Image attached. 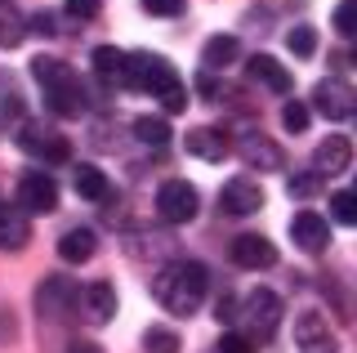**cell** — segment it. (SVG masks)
Instances as JSON below:
<instances>
[{
	"label": "cell",
	"mask_w": 357,
	"mask_h": 353,
	"mask_svg": "<svg viewBox=\"0 0 357 353\" xmlns=\"http://www.w3.org/2000/svg\"><path fill=\"white\" fill-rule=\"evenodd\" d=\"M206 291H210V273H206V264H197V260H174L152 278L156 304L174 317L197 313L201 300H206Z\"/></svg>",
	"instance_id": "6da1fadb"
},
{
	"label": "cell",
	"mask_w": 357,
	"mask_h": 353,
	"mask_svg": "<svg viewBox=\"0 0 357 353\" xmlns=\"http://www.w3.org/2000/svg\"><path fill=\"white\" fill-rule=\"evenodd\" d=\"M31 76L40 81L45 103H50L54 117H81L85 112V85L63 59H40L36 54V59H31Z\"/></svg>",
	"instance_id": "7a4b0ae2"
},
{
	"label": "cell",
	"mask_w": 357,
	"mask_h": 353,
	"mask_svg": "<svg viewBox=\"0 0 357 353\" xmlns=\"http://www.w3.org/2000/svg\"><path fill=\"white\" fill-rule=\"evenodd\" d=\"M232 317H241L237 336H245L250 345H268L277 336V326H282V295L268 291V286H255L241 300V313H232Z\"/></svg>",
	"instance_id": "3957f363"
},
{
	"label": "cell",
	"mask_w": 357,
	"mask_h": 353,
	"mask_svg": "<svg viewBox=\"0 0 357 353\" xmlns=\"http://www.w3.org/2000/svg\"><path fill=\"white\" fill-rule=\"evenodd\" d=\"M178 81V72L161 54H130V76H126V90H148V94H161Z\"/></svg>",
	"instance_id": "277c9868"
},
{
	"label": "cell",
	"mask_w": 357,
	"mask_h": 353,
	"mask_svg": "<svg viewBox=\"0 0 357 353\" xmlns=\"http://www.w3.org/2000/svg\"><path fill=\"white\" fill-rule=\"evenodd\" d=\"M197 206H201V197H197L192 183H183V179H165L161 188H156V215H161L165 224H192Z\"/></svg>",
	"instance_id": "5b68a950"
},
{
	"label": "cell",
	"mask_w": 357,
	"mask_h": 353,
	"mask_svg": "<svg viewBox=\"0 0 357 353\" xmlns=\"http://www.w3.org/2000/svg\"><path fill=\"white\" fill-rule=\"evenodd\" d=\"M18 211L22 215H50V211H59V183H54L50 174H40V170L22 174V183H18Z\"/></svg>",
	"instance_id": "8992f818"
},
{
	"label": "cell",
	"mask_w": 357,
	"mask_h": 353,
	"mask_svg": "<svg viewBox=\"0 0 357 353\" xmlns=\"http://www.w3.org/2000/svg\"><path fill=\"white\" fill-rule=\"evenodd\" d=\"M312 103L326 121H349L357 112V98H353V85L344 76H326V81L312 90Z\"/></svg>",
	"instance_id": "52a82bcc"
},
{
	"label": "cell",
	"mask_w": 357,
	"mask_h": 353,
	"mask_svg": "<svg viewBox=\"0 0 357 353\" xmlns=\"http://www.w3.org/2000/svg\"><path fill=\"white\" fill-rule=\"evenodd\" d=\"M237 157L245 165H255V170H286V152L277 148L268 135H259V130H245V135H237Z\"/></svg>",
	"instance_id": "ba28073f"
},
{
	"label": "cell",
	"mask_w": 357,
	"mask_h": 353,
	"mask_svg": "<svg viewBox=\"0 0 357 353\" xmlns=\"http://www.w3.org/2000/svg\"><path fill=\"white\" fill-rule=\"evenodd\" d=\"M228 255H232V264H237V269L259 273V269H273V264H277V246H273L268 237H259V233H241V237H232Z\"/></svg>",
	"instance_id": "9c48e42d"
},
{
	"label": "cell",
	"mask_w": 357,
	"mask_h": 353,
	"mask_svg": "<svg viewBox=\"0 0 357 353\" xmlns=\"http://www.w3.org/2000/svg\"><path fill=\"white\" fill-rule=\"evenodd\" d=\"M295 345L304 353H340V345H335L326 317L317 313V308H304V313L295 317Z\"/></svg>",
	"instance_id": "30bf717a"
},
{
	"label": "cell",
	"mask_w": 357,
	"mask_h": 353,
	"mask_svg": "<svg viewBox=\"0 0 357 353\" xmlns=\"http://www.w3.org/2000/svg\"><path fill=\"white\" fill-rule=\"evenodd\" d=\"M18 148H22V152H31V157H40V161H50V165H63V161H72V143H67L63 135L36 130V126H22V135H18Z\"/></svg>",
	"instance_id": "8fae6325"
},
{
	"label": "cell",
	"mask_w": 357,
	"mask_h": 353,
	"mask_svg": "<svg viewBox=\"0 0 357 353\" xmlns=\"http://www.w3.org/2000/svg\"><path fill=\"white\" fill-rule=\"evenodd\" d=\"M349 165H353V143L344 135H326V143H317V152H312V174L317 179H335Z\"/></svg>",
	"instance_id": "7c38bea8"
},
{
	"label": "cell",
	"mask_w": 357,
	"mask_h": 353,
	"mask_svg": "<svg viewBox=\"0 0 357 353\" xmlns=\"http://www.w3.org/2000/svg\"><path fill=\"white\" fill-rule=\"evenodd\" d=\"M219 206H223L228 215H255V211H264V188H259L255 179H245V174H237V179L223 183Z\"/></svg>",
	"instance_id": "4fadbf2b"
},
{
	"label": "cell",
	"mask_w": 357,
	"mask_h": 353,
	"mask_svg": "<svg viewBox=\"0 0 357 353\" xmlns=\"http://www.w3.org/2000/svg\"><path fill=\"white\" fill-rule=\"evenodd\" d=\"M290 237L299 241V250H308V255H317V250L331 246V224L321 219L317 211H299L290 219Z\"/></svg>",
	"instance_id": "5bb4252c"
},
{
	"label": "cell",
	"mask_w": 357,
	"mask_h": 353,
	"mask_svg": "<svg viewBox=\"0 0 357 353\" xmlns=\"http://www.w3.org/2000/svg\"><path fill=\"white\" fill-rule=\"evenodd\" d=\"M245 72H250V81H259L264 90H273V94H290V85H295L290 72L273 59V54H250V59H245Z\"/></svg>",
	"instance_id": "9a60e30c"
},
{
	"label": "cell",
	"mask_w": 357,
	"mask_h": 353,
	"mask_svg": "<svg viewBox=\"0 0 357 353\" xmlns=\"http://www.w3.org/2000/svg\"><path fill=\"white\" fill-rule=\"evenodd\" d=\"M72 304H76V286L67 282V278H45V282H40V291H36L40 317H63Z\"/></svg>",
	"instance_id": "2e32d148"
},
{
	"label": "cell",
	"mask_w": 357,
	"mask_h": 353,
	"mask_svg": "<svg viewBox=\"0 0 357 353\" xmlns=\"http://www.w3.org/2000/svg\"><path fill=\"white\" fill-rule=\"evenodd\" d=\"M183 148L192 152V157H201V161H223L232 152V143L223 139V130H215V126H197V130L183 135Z\"/></svg>",
	"instance_id": "e0dca14e"
},
{
	"label": "cell",
	"mask_w": 357,
	"mask_h": 353,
	"mask_svg": "<svg viewBox=\"0 0 357 353\" xmlns=\"http://www.w3.org/2000/svg\"><path fill=\"white\" fill-rule=\"evenodd\" d=\"M94 76L98 81H107V85H121L126 90V76H130V54L126 50H116V45H98L94 54Z\"/></svg>",
	"instance_id": "ac0fdd59"
},
{
	"label": "cell",
	"mask_w": 357,
	"mask_h": 353,
	"mask_svg": "<svg viewBox=\"0 0 357 353\" xmlns=\"http://www.w3.org/2000/svg\"><path fill=\"white\" fill-rule=\"evenodd\" d=\"M31 241V219L18 206H0V250H22Z\"/></svg>",
	"instance_id": "d6986e66"
},
{
	"label": "cell",
	"mask_w": 357,
	"mask_h": 353,
	"mask_svg": "<svg viewBox=\"0 0 357 353\" xmlns=\"http://www.w3.org/2000/svg\"><path fill=\"white\" fill-rule=\"evenodd\" d=\"M81 308L89 322H112V313H116V291H112V282H89L81 291Z\"/></svg>",
	"instance_id": "ffe728a7"
},
{
	"label": "cell",
	"mask_w": 357,
	"mask_h": 353,
	"mask_svg": "<svg viewBox=\"0 0 357 353\" xmlns=\"http://www.w3.org/2000/svg\"><path fill=\"white\" fill-rule=\"evenodd\" d=\"M237 59H241V40L237 36H210L206 45H201V68L206 72H223Z\"/></svg>",
	"instance_id": "44dd1931"
},
{
	"label": "cell",
	"mask_w": 357,
	"mask_h": 353,
	"mask_svg": "<svg viewBox=\"0 0 357 353\" xmlns=\"http://www.w3.org/2000/svg\"><path fill=\"white\" fill-rule=\"evenodd\" d=\"M72 183H76V193H81L85 202H107L112 197V183H107V174L98 170V165H76Z\"/></svg>",
	"instance_id": "7402d4cb"
},
{
	"label": "cell",
	"mask_w": 357,
	"mask_h": 353,
	"mask_svg": "<svg viewBox=\"0 0 357 353\" xmlns=\"http://www.w3.org/2000/svg\"><path fill=\"white\" fill-rule=\"evenodd\" d=\"M94 250H98V241H94V233H89V228H72V233L59 237V255H63L67 264H85Z\"/></svg>",
	"instance_id": "603a6c76"
},
{
	"label": "cell",
	"mask_w": 357,
	"mask_h": 353,
	"mask_svg": "<svg viewBox=\"0 0 357 353\" xmlns=\"http://www.w3.org/2000/svg\"><path fill=\"white\" fill-rule=\"evenodd\" d=\"M27 36V18L14 5H0V50H18Z\"/></svg>",
	"instance_id": "cb8c5ba5"
},
{
	"label": "cell",
	"mask_w": 357,
	"mask_h": 353,
	"mask_svg": "<svg viewBox=\"0 0 357 353\" xmlns=\"http://www.w3.org/2000/svg\"><path fill=\"white\" fill-rule=\"evenodd\" d=\"M134 135L143 143H152V148H165L170 143V126H165V117H139L134 121Z\"/></svg>",
	"instance_id": "d4e9b609"
},
{
	"label": "cell",
	"mask_w": 357,
	"mask_h": 353,
	"mask_svg": "<svg viewBox=\"0 0 357 353\" xmlns=\"http://www.w3.org/2000/svg\"><path fill=\"white\" fill-rule=\"evenodd\" d=\"M143 349L148 353H178V336L165 326H148L143 331Z\"/></svg>",
	"instance_id": "484cf974"
},
{
	"label": "cell",
	"mask_w": 357,
	"mask_h": 353,
	"mask_svg": "<svg viewBox=\"0 0 357 353\" xmlns=\"http://www.w3.org/2000/svg\"><path fill=\"white\" fill-rule=\"evenodd\" d=\"M286 45L295 50L299 59H312V54H317V31H312V27H290Z\"/></svg>",
	"instance_id": "4316f807"
},
{
	"label": "cell",
	"mask_w": 357,
	"mask_h": 353,
	"mask_svg": "<svg viewBox=\"0 0 357 353\" xmlns=\"http://www.w3.org/2000/svg\"><path fill=\"white\" fill-rule=\"evenodd\" d=\"M331 211L340 224H357V197L349 188H340V193H331Z\"/></svg>",
	"instance_id": "83f0119b"
},
{
	"label": "cell",
	"mask_w": 357,
	"mask_h": 353,
	"mask_svg": "<svg viewBox=\"0 0 357 353\" xmlns=\"http://www.w3.org/2000/svg\"><path fill=\"white\" fill-rule=\"evenodd\" d=\"M282 126L290 130V135H304L308 130V107L299 103V98H290V103L282 107Z\"/></svg>",
	"instance_id": "f1b7e54d"
},
{
	"label": "cell",
	"mask_w": 357,
	"mask_h": 353,
	"mask_svg": "<svg viewBox=\"0 0 357 353\" xmlns=\"http://www.w3.org/2000/svg\"><path fill=\"white\" fill-rule=\"evenodd\" d=\"M156 98H161V107H165V112H170V117H178V112H183L188 103H192V98H188V85H183V81H174L170 90H161Z\"/></svg>",
	"instance_id": "f546056e"
},
{
	"label": "cell",
	"mask_w": 357,
	"mask_h": 353,
	"mask_svg": "<svg viewBox=\"0 0 357 353\" xmlns=\"http://www.w3.org/2000/svg\"><path fill=\"white\" fill-rule=\"evenodd\" d=\"M331 23H335V31H340V36H353V31H357V14H353V0H344V5L335 9V18H331Z\"/></svg>",
	"instance_id": "4dcf8cb0"
},
{
	"label": "cell",
	"mask_w": 357,
	"mask_h": 353,
	"mask_svg": "<svg viewBox=\"0 0 357 353\" xmlns=\"http://www.w3.org/2000/svg\"><path fill=\"white\" fill-rule=\"evenodd\" d=\"M148 14H156V18H174V14H183V0H139Z\"/></svg>",
	"instance_id": "1f68e13d"
},
{
	"label": "cell",
	"mask_w": 357,
	"mask_h": 353,
	"mask_svg": "<svg viewBox=\"0 0 357 353\" xmlns=\"http://www.w3.org/2000/svg\"><path fill=\"white\" fill-rule=\"evenodd\" d=\"M219 353H255V345L237 331H228V336H219Z\"/></svg>",
	"instance_id": "d6a6232c"
},
{
	"label": "cell",
	"mask_w": 357,
	"mask_h": 353,
	"mask_svg": "<svg viewBox=\"0 0 357 353\" xmlns=\"http://www.w3.org/2000/svg\"><path fill=\"white\" fill-rule=\"evenodd\" d=\"M98 9H103V0H67L72 18H98Z\"/></svg>",
	"instance_id": "836d02e7"
},
{
	"label": "cell",
	"mask_w": 357,
	"mask_h": 353,
	"mask_svg": "<svg viewBox=\"0 0 357 353\" xmlns=\"http://www.w3.org/2000/svg\"><path fill=\"white\" fill-rule=\"evenodd\" d=\"M290 193H295V197H312V193H317V174H290Z\"/></svg>",
	"instance_id": "e575fe53"
},
{
	"label": "cell",
	"mask_w": 357,
	"mask_h": 353,
	"mask_svg": "<svg viewBox=\"0 0 357 353\" xmlns=\"http://www.w3.org/2000/svg\"><path fill=\"white\" fill-rule=\"evenodd\" d=\"M27 31H40V36H54V31H59V27H54V14H50V9H40V14H31V18H27Z\"/></svg>",
	"instance_id": "d590c367"
},
{
	"label": "cell",
	"mask_w": 357,
	"mask_h": 353,
	"mask_svg": "<svg viewBox=\"0 0 357 353\" xmlns=\"http://www.w3.org/2000/svg\"><path fill=\"white\" fill-rule=\"evenodd\" d=\"M197 90H201V94H219V85H215V72H201V76H197Z\"/></svg>",
	"instance_id": "8d00e7d4"
},
{
	"label": "cell",
	"mask_w": 357,
	"mask_h": 353,
	"mask_svg": "<svg viewBox=\"0 0 357 353\" xmlns=\"http://www.w3.org/2000/svg\"><path fill=\"white\" fill-rule=\"evenodd\" d=\"M72 353H98L94 340H72Z\"/></svg>",
	"instance_id": "74e56055"
},
{
	"label": "cell",
	"mask_w": 357,
	"mask_h": 353,
	"mask_svg": "<svg viewBox=\"0 0 357 353\" xmlns=\"http://www.w3.org/2000/svg\"><path fill=\"white\" fill-rule=\"evenodd\" d=\"M0 5H9V0H0Z\"/></svg>",
	"instance_id": "f35d334b"
}]
</instances>
